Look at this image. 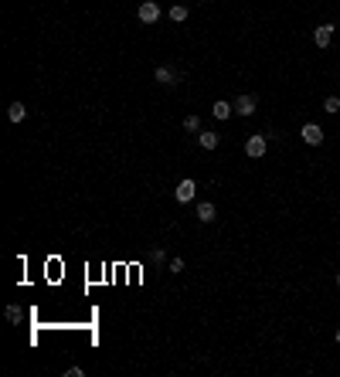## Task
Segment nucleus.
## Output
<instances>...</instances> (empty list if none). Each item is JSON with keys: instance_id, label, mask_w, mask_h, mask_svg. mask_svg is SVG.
Returning a JSON list of instances; mask_svg holds the SVG:
<instances>
[{"instance_id": "4468645a", "label": "nucleus", "mask_w": 340, "mask_h": 377, "mask_svg": "<svg viewBox=\"0 0 340 377\" xmlns=\"http://www.w3.org/2000/svg\"><path fill=\"white\" fill-rule=\"evenodd\" d=\"M184 129H187V133H197V129H201V119H197V116H187V119H184Z\"/></svg>"}, {"instance_id": "dca6fc26", "label": "nucleus", "mask_w": 340, "mask_h": 377, "mask_svg": "<svg viewBox=\"0 0 340 377\" xmlns=\"http://www.w3.org/2000/svg\"><path fill=\"white\" fill-rule=\"evenodd\" d=\"M170 272H184V258H170Z\"/></svg>"}, {"instance_id": "1a4fd4ad", "label": "nucleus", "mask_w": 340, "mask_h": 377, "mask_svg": "<svg viewBox=\"0 0 340 377\" xmlns=\"http://www.w3.org/2000/svg\"><path fill=\"white\" fill-rule=\"evenodd\" d=\"M24 116H27V105H24V102H11V105H7V119H11V123H24Z\"/></svg>"}, {"instance_id": "ddd939ff", "label": "nucleus", "mask_w": 340, "mask_h": 377, "mask_svg": "<svg viewBox=\"0 0 340 377\" xmlns=\"http://www.w3.org/2000/svg\"><path fill=\"white\" fill-rule=\"evenodd\" d=\"M323 112H330V116L340 112V99H337V95H327V102H323Z\"/></svg>"}, {"instance_id": "7ed1b4c3", "label": "nucleus", "mask_w": 340, "mask_h": 377, "mask_svg": "<svg viewBox=\"0 0 340 377\" xmlns=\"http://www.w3.org/2000/svg\"><path fill=\"white\" fill-rule=\"evenodd\" d=\"M299 136H303L306 146H320V143H323V129H320L317 123H306L303 129H299Z\"/></svg>"}, {"instance_id": "f8f14e48", "label": "nucleus", "mask_w": 340, "mask_h": 377, "mask_svg": "<svg viewBox=\"0 0 340 377\" xmlns=\"http://www.w3.org/2000/svg\"><path fill=\"white\" fill-rule=\"evenodd\" d=\"M170 21H187V7H181V4H174V7H170Z\"/></svg>"}, {"instance_id": "f03ea898", "label": "nucleus", "mask_w": 340, "mask_h": 377, "mask_svg": "<svg viewBox=\"0 0 340 377\" xmlns=\"http://www.w3.org/2000/svg\"><path fill=\"white\" fill-rule=\"evenodd\" d=\"M136 17H140L143 24H157V21H160V4H157V0H147V4H140Z\"/></svg>"}, {"instance_id": "f3484780", "label": "nucleus", "mask_w": 340, "mask_h": 377, "mask_svg": "<svg viewBox=\"0 0 340 377\" xmlns=\"http://www.w3.org/2000/svg\"><path fill=\"white\" fill-rule=\"evenodd\" d=\"M337 286H340V272H337Z\"/></svg>"}, {"instance_id": "f257e3e1", "label": "nucleus", "mask_w": 340, "mask_h": 377, "mask_svg": "<svg viewBox=\"0 0 340 377\" xmlns=\"http://www.w3.org/2000/svg\"><path fill=\"white\" fill-rule=\"evenodd\" d=\"M174 197H177L181 204H191L194 197H197V183H194L191 177H184V180L177 183V191H174Z\"/></svg>"}, {"instance_id": "423d86ee", "label": "nucleus", "mask_w": 340, "mask_h": 377, "mask_svg": "<svg viewBox=\"0 0 340 377\" xmlns=\"http://www.w3.org/2000/svg\"><path fill=\"white\" fill-rule=\"evenodd\" d=\"M215 217H218V211H215V204H211V201H201V204H197V221L211 224Z\"/></svg>"}, {"instance_id": "39448f33", "label": "nucleus", "mask_w": 340, "mask_h": 377, "mask_svg": "<svg viewBox=\"0 0 340 377\" xmlns=\"http://www.w3.org/2000/svg\"><path fill=\"white\" fill-rule=\"evenodd\" d=\"M313 41H317V48H327L333 41V24H320L317 31H313Z\"/></svg>"}, {"instance_id": "2eb2a0df", "label": "nucleus", "mask_w": 340, "mask_h": 377, "mask_svg": "<svg viewBox=\"0 0 340 377\" xmlns=\"http://www.w3.org/2000/svg\"><path fill=\"white\" fill-rule=\"evenodd\" d=\"M7 320H11V323H21V309H17V306H7Z\"/></svg>"}, {"instance_id": "6e6552de", "label": "nucleus", "mask_w": 340, "mask_h": 377, "mask_svg": "<svg viewBox=\"0 0 340 377\" xmlns=\"http://www.w3.org/2000/svg\"><path fill=\"white\" fill-rule=\"evenodd\" d=\"M153 79H157L160 85H174V82H177V75H174V68H167V65H157Z\"/></svg>"}, {"instance_id": "20e7f679", "label": "nucleus", "mask_w": 340, "mask_h": 377, "mask_svg": "<svg viewBox=\"0 0 340 377\" xmlns=\"http://www.w3.org/2000/svg\"><path fill=\"white\" fill-rule=\"evenodd\" d=\"M245 153H249L252 160L265 157V133H259V136H249V143H245Z\"/></svg>"}, {"instance_id": "9b49d317", "label": "nucleus", "mask_w": 340, "mask_h": 377, "mask_svg": "<svg viewBox=\"0 0 340 377\" xmlns=\"http://www.w3.org/2000/svg\"><path fill=\"white\" fill-rule=\"evenodd\" d=\"M231 112H235V105H228V102H215V105H211V116H215V119H228Z\"/></svg>"}, {"instance_id": "a211bd4d", "label": "nucleus", "mask_w": 340, "mask_h": 377, "mask_svg": "<svg viewBox=\"0 0 340 377\" xmlns=\"http://www.w3.org/2000/svg\"><path fill=\"white\" fill-rule=\"evenodd\" d=\"M337 343H340V330H337Z\"/></svg>"}, {"instance_id": "0eeeda50", "label": "nucleus", "mask_w": 340, "mask_h": 377, "mask_svg": "<svg viewBox=\"0 0 340 377\" xmlns=\"http://www.w3.org/2000/svg\"><path fill=\"white\" fill-rule=\"evenodd\" d=\"M235 109H238V116H252L255 112V95H238Z\"/></svg>"}, {"instance_id": "9d476101", "label": "nucleus", "mask_w": 340, "mask_h": 377, "mask_svg": "<svg viewBox=\"0 0 340 377\" xmlns=\"http://www.w3.org/2000/svg\"><path fill=\"white\" fill-rule=\"evenodd\" d=\"M197 143H201L204 149H215L218 143H221V136H218V133H211V129H208V133H197Z\"/></svg>"}]
</instances>
